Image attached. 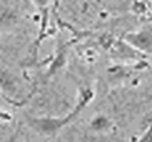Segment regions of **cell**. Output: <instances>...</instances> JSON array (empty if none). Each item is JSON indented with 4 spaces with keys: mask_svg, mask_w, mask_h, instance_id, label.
Masks as SVG:
<instances>
[{
    "mask_svg": "<svg viewBox=\"0 0 152 142\" xmlns=\"http://www.w3.org/2000/svg\"><path fill=\"white\" fill-rule=\"evenodd\" d=\"M132 12L137 16H145L148 12H150L151 7L145 0H135L132 3V7H131Z\"/></svg>",
    "mask_w": 152,
    "mask_h": 142,
    "instance_id": "8992f818",
    "label": "cell"
},
{
    "mask_svg": "<svg viewBox=\"0 0 152 142\" xmlns=\"http://www.w3.org/2000/svg\"><path fill=\"white\" fill-rule=\"evenodd\" d=\"M21 20V15L12 5L0 7V30H12L18 27Z\"/></svg>",
    "mask_w": 152,
    "mask_h": 142,
    "instance_id": "277c9868",
    "label": "cell"
},
{
    "mask_svg": "<svg viewBox=\"0 0 152 142\" xmlns=\"http://www.w3.org/2000/svg\"><path fill=\"white\" fill-rule=\"evenodd\" d=\"M31 3L39 12H42V11H45V10H51L52 0H31Z\"/></svg>",
    "mask_w": 152,
    "mask_h": 142,
    "instance_id": "52a82bcc",
    "label": "cell"
},
{
    "mask_svg": "<svg viewBox=\"0 0 152 142\" xmlns=\"http://www.w3.org/2000/svg\"><path fill=\"white\" fill-rule=\"evenodd\" d=\"M66 59H67L66 48H61L55 55V58H53V61H52V64L50 66V74L55 72V71H58L60 67H63L64 63H66Z\"/></svg>",
    "mask_w": 152,
    "mask_h": 142,
    "instance_id": "5b68a950",
    "label": "cell"
},
{
    "mask_svg": "<svg viewBox=\"0 0 152 142\" xmlns=\"http://www.w3.org/2000/svg\"><path fill=\"white\" fill-rule=\"evenodd\" d=\"M0 97H1V98H3V95H1V92H0ZM3 99H4V98H3Z\"/></svg>",
    "mask_w": 152,
    "mask_h": 142,
    "instance_id": "30bf717a",
    "label": "cell"
},
{
    "mask_svg": "<svg viewBox=\"0 0 152 142\" xmlns=\"http://www.w3.org/2000/svg\"><path fill=\"white\" fill-rule=\"evenodd\" d=\"M137 142H152V125L145 130L144 133H143L142 137L139 138Z\"/></svg>",
    "mask_w": 152,
    "mask_h": 142,
    "instance_id": "ba28073f",
    "label": "cell"
},
{
    "mask_svg": "<svg viewBox=\"0 0 152 142\" xmlns=\"http://www.w3.org/2000/svg\"><path fill=\"white\" fill-rule=\"evenodd\" d=\"M124 40L142 54L152 53V28H142L124 35Z\"/></svg>",
    "mask_w": 152,
    "mask_h": 142,
    "instance_id": "7a4b0ae2",
    "label": "cell"
},
{
    "mask_svg": "<svg viewBox=\"0 0 152 142\" xmlns=\"http://www.w3.org/2000/svg\"><path fill=\"white\" fill-rule=\"evenodd\" d=\"M115 127V122L108 114L105 113H96L89 118L88 121V129L94 134H108Z\"/></svg>",
    "mask_w": 152,
    "mask_h": 142,
    "instance_id": "3957f363",
    "label": "cell"
},
{
    "mask_svg": "<svg viewBox=\"0 0 152 142\" xmlns=\"http://www.w3.org/2000/svg\"><path fill=\"white\" fill-rule=\"evenodd\" d=\"M151 28H152V27H151Z\"/></svg>",
    "mask_w": 152,
    "mask_h": 142,
    "instance_id": "8fae6325",
    "label": "cell"
},
{
    "mask_svg": "<svg viewBox=\"0 0 152 142\" xmlns=\"http://www.w3.org/2000/svg\"><path fill=\"white\" fill-rule=\"evenodd\" d=\"M11 121H12V114L0 109V122H11Z\"/></svg>",
    "mask_w": 152,
    "mask_h": 142,
    "instance_id": "9c48e42d",
    "label": "cell"
},
{
    "mask_svg": "<svg viewBox=\"0 0 152 142\" xmlns=\"http://www.w3.org/2000/svg\"><path fill=\"white\" fill-rule=\"evenodd\" d=\"M92 99H94L92 89L84 87L80 90L76 105L71 113H68L64 117H27V125L29 129H32L35 133L40 135H44V137L55 135L66 126H68L71 122H74L79 117V114L89 105Z\"/></svg>",
    "mask_w": 152,
    "mask_h": 142,
    "instance_id": "6da1fadb",
    "label": "cell"
}]
</instances>
